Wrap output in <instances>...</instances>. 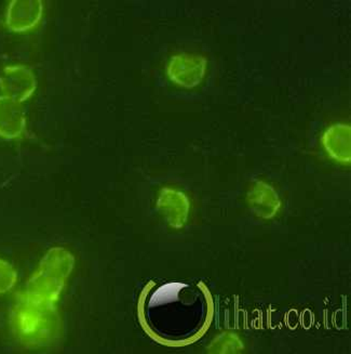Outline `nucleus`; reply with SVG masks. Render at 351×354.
<instances>
[{
  "label": "nucleus",
  "mask_w": 351,
  "mask_h": 354,
  "mask_svg": "<svg viewBox=\"0 0 351 354\" xmlns=\"http://www.w3.org/2000/svg\"><path fill=\"white\" fill-rule=\"evenodd\" d=\"M351 128L347 124L330 126L321 137L322 145L326 153L335 162L350 164Z\"/></svg>",
  "instance_id": "9d476101"
},
{
  "label": "nucleus",
  "mask_w": 351,
  "mask_h": 354,
  "mask_svg": "<svg viewBox=\"0 0 351 354\" xmlns=\"http://www.w3.org/2000/svg\"><path fill=\"white\" fill-rule=\"evenodd\" d=\"M241 349H243L241 342L238 337L232 334L221 335L212 342L211 347L209 348L210 351L217 353H232Z\"/></svg>",
  "instance_id": "9b49d317"
},
{
  "label": "nucleus",
  "mask_w": 351,
  "mask_h": 354,
  "mask_svg": "<svg viewBox=\"0 0 351 354\" xmlns=\"http://www.w3.org/2000/svg\"><path fill=\"white\" fill-rule=\"evenodd\" d=\"M26 130V116L22 104L0 95V138L20 139Z\"/></svg>",
  "instance_id": "1a4fd4ad"
},
{
  "label": "nucleus",
  "mask_w": 351,
  "mask_h": 354,
  "mask_svg": "<svg viewBox=\"0 0 351 354\" xmlns=\"http://www.w3.org/2000/svg\"><path fill=\"white\" fill-rule=\"evenodd\" d=\"M41 0H11L6 10V28L15 34H26L35 30L43 18Z\"/></svg>",
  "instance_id": "423d86ee"
},
{
  "label": "nucleus",
  "mask_w": 351,
  "mask_h": 354,
  "mask_svg": "<svg viewBox=\"0 0 351 354\" xmlns=\"http://www.w3.org/2000/svg\"><path fill=\"white\" fill-rule=\"evenodd\" d=\"M13 330L28 347L47 346L59 333L60 321L55 304L30 299L21 292L11 317Z\"/></svg>",
  "instance_id": "f03ea898"
},
{
  "label": "nucleus",
  "mask_w": 351,
  "mask_h": 354,
  "mask_svg": "<svg viewBox=\"0 0 351 354\" xmlns=\"http://www.w3.org/2000/svg\"><path fill=\"white\" fill-rule=\"evenodd\" d=\"M209 61L197 53H177L170 57L166 74L170 82L184 89H194L201 85L208 73Z\"/></svg>",
  "instance_id": "20e7f679"
},
{
  "label": "nucleus",
  "mask_w": 351,
  "mask_h": 354,
  "mask_svg": "<svg viewBox=\"0 0 351 354\" xmlns=\"http://www.w3.org/2000/svg\"><path fill=\"white\" fill-rule=\"evenodd\" d=\"M18 282V273L11 263L0 259V295L10 292Z\"/></svg>",
  "instance_id": "f8f14e48"
},
{
  "label": "nucleus",
  "mask_w": 351,
  "mask_h": 354,
  "mask_svg": "<svg viewBox=\"0 0 351 354\" xmlns=\"http://www.w3.org/2000/svg\"><path fill=\"white\" fill-rule=\"evenodd\" d=\"M36 89L35 74L26 65H7L0 72V91L8 99L22 104L34 95Z\"/></svg>",
  "instance_id": "39448f33"
},
{
  "label": "nucleus",
  "mask_w": 351,
  "mask_h": 354,
  "mask_svg": "<svg viewBox=\"0 0 351 354\" xmlns=\"http://www.w3.org/2000/svg\"><path fill=\"white\" fill-rule=\"evenodd\" d=\"M139 315L152 339L167 346H186L209 328L213 301L202 283H150L141 296Z\"/></svg>",
  "instance_id": "f257e3e1"
},
{
  "label": "nucleus",
  "mask_w": 351,
  "mask_h": 354,
  "mask_svg": "<svg viewBox=\"0 0 351 354\" xmlns=\"http://www.w3.org/2000/svg\"><path fill=\"white\" fill-rule=\"evenodd\" d=\"M157 209L172 229H183L190 217V201L183 191L165 187L157 197Z\"/></svg>",
  "instance_id": "0eeeda50"
},
{
  "label": "nucleus",
  "mask_w": 351,
  "mask_h": 354,
  "mask_svg": "<svg viewBox=\"0 0 351 354\" xmlns=\"http://www.w3.org/2000/svg\"><path fill=\"white\" fill-rule=\"evenodd\" d=\"M74 267L75 257L70 250L64 247H52L28 279L23 294L36 301L57 304Z\"/></svg>",
  "instance_id": "7ed1b4c3"
},
{
  "label": "nucleus",
  "mask_w": 351,
  "mask_h": 354,
  "mask_svg": "<svg viewBox=\"0 0 351 354\" xmlns=\"http://www.w3.org/2000/svg\"><path fill=\"white\" fill-rule=\"evenodd\" d=\"M247 201L253 214L262 219H272L281 208L279 195L265 181H257L250 187Z\"/></svg>",
  "instance_id": "6e6552de"
}]
</instances>
